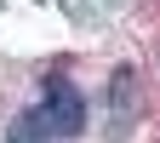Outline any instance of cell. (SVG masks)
<instances>
[{"label": "cell", "instance_id": "obj_1", "mask_svg": "<svg viewBox=\"0 0 160 143\" xmlns=\"http://www.w3.org/2000/svg\"><path fill=\"white\" fill-rule=\"evenodd\" d=\"M34 115L46 120V132L63 143V137H80L86 132V97H80L69 80H46V92H40V103H34Z\"/></svg>", "mask_w": 160, "mask_h": 143}, {"label": "cell", "instance_id": "obj_3", "mask_svg": "<svg viewBox=\"0 0 160 143\" xmlns=\"http://www.w3.org/2000/svg\"><path fill=\"white\" fill-rule=\"evenodd\" d=\"M6 143H57V137L46 132V120H40L34 109H23V115L6 126Z\"/></svg>", "mask_w": 160, "mask_h": 143}, {"label": "cell", "instance_id": "obj_2", "mask_svg": "<svg viewBox=\"0 0 160 143\" xmlns=\"http://www.w3.org/2000/svg\"><path fill=\"white\" fill-rule=\"evenodd\" d=\"M137 126V69H114L109 80V143H126Z\"/></svg>", "mask_w": 160, "mask_h": 143}]
</instances>
